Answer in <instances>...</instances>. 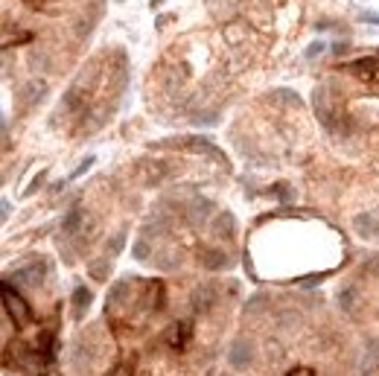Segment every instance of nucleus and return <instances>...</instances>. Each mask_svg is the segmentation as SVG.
<instances>
[{"mask_svg":"<svg viewBox=\"0 0 379 376\" xmlns=\"http://www.w3.org/2000/svg\"><path fill=\"white\" fill-rule=\"evenodd\" d=\"M269 100H272V103H277V105L301 108V96H298V93H295V91H289V88H274V91L269 93Z\"/></svg>","mask_w":379,"mask_h":376,"instance_id":"2eb2a0df","label":"nucleus"},{"mask_svg":"<svg viewBox=\"0 0 379 376\" xmlns=\"http://www.w3.org/2000/svg\"><path fill=\"white\" fill-rule=\"evenodd\" d=\"M21 3H27L29 9H41V6H47V0H21Z\"/></svg>","mask_w":379,"mask_h":376,"instance_id":"c756f323","label":"nucleus"},{"mask_svg":"<svg viewBox=\"0 0 379 376\" xmlns=\"http://www.w3.org/2000/svg\"><path fill=\"white\" fill-rule=\"evenodd\" d=\"M353 227L362 239H379V219L373 213H359L353 219Z\"/></svg>","mask_w":379,"mask_h":376,"instance_id":"f8f14e48","label":"nucleus"},{"mask_svg":"<svg viewBox=\"0 0 379 376\" xmlns=\"http://www.w3.org/2000/svg\"><path fill=\"white\" fill-rule=\"evenodd\" d=\"M321 53H324V44H321V41H318V44H312L309 50H306V56H309V59H315V56H321Z\"/></svg>","mask_w":379,"mask_h":376,"instance_id":"cd10ccee","label":"nucleus"},{"mask_svg":"<svg viewBox=\"0 0 379 376\" xmlns=\"http://www.w3.org/2000/svg\"><path fill=\"white\" fill-rule=\"evenodd\" d=\"M379 365V338H371L365 345V353H362V370L371 373Z\"/></svg>","mask_w":379,"mask_h":376,"instance_id":"dca6fc26","label":"nucleus"},{"mask_svg":"<svg viewBox=\"0 0 379 376\" xmlns=\"http://www.w3.org/2000/svg\"><path fill=\"white\" fill-rule=\"evenodd\" d=\"M216 301H219V286H216V283H202V286H195L193 295H190V306H193L195 315L210 313V309L216 306Z\"/></svg>","mask_w":379,"mask_h":376,"instance_id":"7ed1b4c3","label":"nucleus"},{"mask_svg":"<svg viewBox=\"0 0 379 376\" xmlns=\"http://www.w3.org/2000/svg\"><path fill=\"white\" fill-rule=\"evenodd\" d=\"M365 271H368V274H379V254L368 260V266H365Z\"/></svg>","mask_w":379,"mask_h":376,"instance_id":"bb28decb","label":"nucleus"},{"mask_svg":"<svg viewBox=\"0 0 379 376\" xmlns=\"http://www.w3.org/2000/svg\"><path fill=\"white\" fill-rule=\"evenodd\" d=\"M3 313L9 315V321H15L18 326L32 324V309H29V303L12 289L9 280H3Z\"/></svg>","mask_w":379,"mask_h":376,"instance_id":"f257e3e1","label":"nucleus"},{"mask_svg":"<svg viewBox=\"0 0 379 376\" xmlns=\"http://www.w3.org/2000/svg\"><path fill=\"white\" fill-rule=\"evenodd\" d=\"M222 376H225V373H222Z\"/></svg>","mask_w":379,"mask_h":376,"instance_id":"2f4dec72","label":"nucleus"},{"mask_svg":"<svg viewBox=\"0 0 379 376\" xmlns=\"http://www.w3.org/2000/svg\"><path fill=\"white\" fill-rule=\"evenodd\" d=\"M269 306H272V295H266V292H257V295H251L248 303H245V315H260V313H266Z\"/></svg>","mask_w":379,"mask_h":376,"instance_id":"a211bd4d","label":"nucleus"},{"mask_svg":"<svg viewBox=\"0 0 379 376\" xmlns=\"http://www.w3.org/2000/svg\"><path fill=\"white\" fill-rule=\"evenodd\" d=\"M44 271H47V263H32L27 269H18L15 271V283L18 286H38L44 280Z\"/></svg>","mask_w":379,"mask_h":376,"instance_id":"9d476101","label":"nucleus"},{"mask_svg":"<svg viewBox=\"0 0 379 376\" xmlns=\"http://www.w3.org/2000/svg\"><path fill=\"white\" fill-rule=\"evenodd\" d=\"M213 210H216V204H213L210 199H202V195H195V199L187 204L184 216H187L190 225H205V222L213 216Z\"/></svg>","mask_w":379,"mask_h":376,"instance_id":"39448f33","label":"nucleus"},{"mask_svg":"<svg viewBox=\"0 0 379 376\" xmlns=\"http://www.w3.org/2000/svg\"><path fill=\"white\" fill-rule=\"evenodd\" d=\"M199 263L207 271H228L230 266H234V260H230L222 248H202L199 251Z\"/></svg>","mask_w":379,"mask_h":376,"instance_id":"20e7f679","label":"nucleus"},{"mask_svg":"<svg viewBox=\"0 0 379 376\" xmlns=\"http://www.w3.org/2000/svg\"><path fill=\"white\" fill-rule=\"evenodd\" d=\"M111 376H135V365H131V362H120L117 368L111 370Z\"/></svg>","mask_w":379,"mask_h":376,"instance_id":"393cba45","label":"nucleus"},{"mask_svg":"<svg viewBox=\"0 0 379 376\" xmlns=\"http://www.w3.org/2000/svg\"><path fill=\"white\" fill-rule=\"evenodd\" d=\"M213 236H219V239H234L237 236V219L234 213H216V219H213Z\"/></svg>","mask_w":379,"mask_h":376,"instance_id":"ddd939ff","label":"nucleus"},{"mask_svg":"<svg viewBox=\"0 0 379 376\" xmlns=\"http://www.w3.org/2000/svg\"><path fill=\"white\" fill-rule=\"evenodd\" d=\"M187 333H190V326H187V324H175L172 330L167 333V341H170V347H172V350H181V347H184V341H187Z\"/></svg>","mask_w":379,"mask_h":376,"instance_id":"aec40b11","label":"nucleus"},{"mask_svg":"<svg viewBox=\"0 0 379 376\" xmlns=\"http://www.w3.org/2000/svg\"><path fill=\"white\" fill-rule=\"evenodd\" d=\"M152 245H149V239H146V236H140L135 245H131V257H135L138 260V263H146V260H152Z\"/></svg>","mask_w":379,"mask_h":376,"instance_id":"4be33fe9","label":"nucleus"},{"mask_svg":"<svg viewBox=\"0 0 379 376\" xmlns=\"http://www.w3.org/2000/svg\"><path fill=\"white\" fill-rule=\"evenodd\" d=\"M94 359H96V353H94V347L88 345V341H76L73 350H70V365L79 373H85V370L94 368Z\"/></svg>","mask_w":379,"mask_h":376,"instance_id":"0eeeda50","label":"nucleus"},{"mask_svg":"<svg viewBox=\"0 0 379 376\" xmlns=\"http://www.w3.org/2000/svg\"><path fill=\"white\" fill-rule=\"evenodd\" d=\"M152 263H155V269H161V271H172V269H178V263H181V254H178V251H161V254L152 257Z\"/></svg>","mask_w":379,"mask_h":376,"instance_id":"6ab92c4d","label":"nucleus"},{"mask_svg":"<svg viewBox=\"0 0 379 376\" xmlns=\"http://www.w3.org/2000/svg\"><path fill=\"white\" fill-rule=\"evenodd\" d=\"M91 301H94V292L88 286H76L73 289V298H70V303H73V321L85 318V313L91 309Z\"/></svg>","mask_w":379,"mask_h":376,"instance_id":"9b49d317","label":"nucleus"},{"mask_svg":"<svg viewBox=\"0 0 379 376\" xmlns=\"http://www.w3.org/2000/svg\"><path fill=\"white\" fill-rule=\"evenodd\" d=\"M376 68H379V61H376V59H359V61L344 64V70L353 73V76H359V79H371V76L376 73Z\"/></svg>","mask_w":379,"mask_h":376,"instance_id":"4468645a","label":"nucleus"},{"mask_svg":"<svg viewBox=\"0 0 379 376\" xmlns=\"http://www.w3.org/2000/svg\"><path fill=\"white\" fill-rule=\"evenodd\" d=\"M44 181H47V170H41V172H38L36 178H32V184H29V187L24 190V195H32V193H36V190H38V187H41Z\"/></svg>","mask_w":379,"mask_h":376,"instance_id":"b1692460","label":"nucleus"},{"mask_svg":"<svg viewBox=\"0 0 379 376\" xmlns=\"http://www.w3.org/2000/svg\"><path fill=\"white\" fill-rule=\"evenodd\" d=\"M289 376H315V373H312V368H295Z\"/></svg>","mask_w":379,"mask_h":376,"instance_id":"7c9ffc66","label":"nucleus"},{"mask_svg":"<svg viewBox=\"0 0 379 376\" xmlns=\"http://www.w3.org/2000/svg\"><path fill=\"white\" fill-rule=\"evenodd\" d=\"M91 167H94V158H85V163H79V167L70 172V181H73V178H79V175H85Z\"/></svg>","mask_w":379,"mask_h":376,"instance_id":"a878e982","label":"nucleus"},{"mask_svg":"<svg viewBox=\"0 0 379 376\" xmlns=\"http://www.w3.org/2000/svg\"><path fill=\"white\" fill-rule=\"evenodd\" d=\"M359 18L362 21H371V24H379V15H373V12H359Z\"/></svg>","mask_w":379,"mask_h":376,"instance_id":"c85d7f7f","label":"nucleus"},{"mask_svg":"<svg viewBox=\"0 0 379 376\" xmlns=\"http://www.w3.org/2000/svg\"><path fill=\"white\" fill-rule=\"evenodd\" d=\"M356 295H359L356 286H348V289L339 292V306L344 309V313H353V309H356Z\"/></svg>","mask_w":379,"mask_h":376,"instance_id":"412c9836","label":"nucleus"},{"mask_svg":"<svg viewBox=\"0 0 379 376\" xmlns=\"http://www.w3.org/2000/svg\"><path fill=\"white\" fill-rule=\"evenodd\" d=\"M105 248H108V254H111V257H114V254H120V251L126 248V227H120V231L108 239Z\"/></svg>","mask_w":379,"mask_h":376,"instance_id":"5701e85b","label":"nucleus"},{"mask_svg":"<svg viewBox=\"0 0 379 376\" xmlns=\"http://www.w3.org/2000/svg\"><path fill=\"white\" fill-rule=\"evenodd\" d=\"M82 227H85V213H82V207H70L68 213L61 216V236L76 239L82 234Z\"/></svg>","mask_w":379,"mask_h":376,"instance_id":"6e6552de","label":"nucleus"},{"mask_svg":"<svg viewBox=\"0 0 379 376\" xmlns=\"http://www.w3.org/2000/svg\"><path fill=\"white\" fill-rule=\"evenodd\" d=\"M312 105H315V114L318 120L327 126V128H336V117H333V105H329V91L321 85L315 88V93H312Z\"/></svg>","mask_w":379,"mask_h":376,"instance_id":"423d86ee","label":"nucleus"},{"mask_svg":"<svg viewBox=\"0 0 379 376\" xmlns=\"http://www.w3.org/2000/svg\"><path fill=\"white\" fill-rule=\"evenodd\" d=\"M254 362V341L251 338H237L228 347V365L234 370H248Z\"/></svg>","mask_w":379,"mask_h":376,"instance_id":"f03ea898","label":"nucleus"},{"mask_svg":"<svg viewBox=\"0 0 379 376\" xmlns=\"http://www.w3.org/2000/svg\"><path fill=\"white\" fill-rule=\"evenodd\" d=\"M44 91H47V85H44L41 79L27 82L24 88H18V105H21L24 111H27V108H32V105H36V103L41 100V96H44Z\"/></svg>","mask_w":379,"mask_h":376,"instance_id":"1a4fd4ad","label":"nucleus"},{"mask_svg":"<svg viewBox=\"0 0 379 376\" xmlns=\"http://www.w3.org/2000/svg\"><path fill=\"white\" fill-rule=\"evenodd\" d=\"M88 274L94 277V280H100V283H105L108 277H111V260L108 257H100V260H91L88 263Z\"/></svg>","mask_w":379,"mask_h":376,"instance_id":"f3484780","label":"nucleus"}]
</instances>
